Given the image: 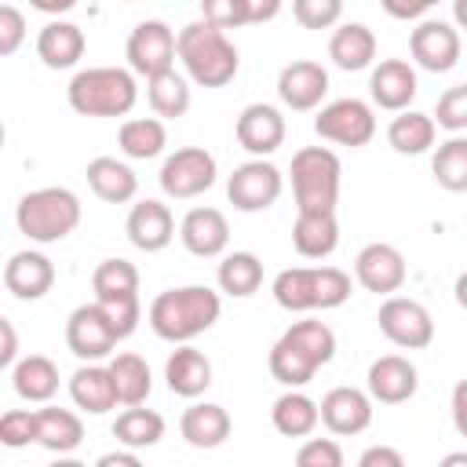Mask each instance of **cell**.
I'll list each match as a JSON object with an SVG mask.
<instances>
[{"label": "cell", "instance_id": "1", "mask_svg": "<svg viewBox=\"0 0 467 467\" xmlns=\"http://www.w3.org/2000/svg\"><path fill=\"white\" fill-rule=\"evenodd\" d=\"M336 354V332L325 321H296L270 347V376L281 387H306L321 365Z\"/></svg>", "mask_w": 467, "mask_h": 467}, {"label": "cell", "instance_id": "2", "mask_svg": "<svg viewBox=\"0 0 467 467\" xmlns=\"http://www.w3.org/2000/svg\"><path fill=\"white\" fill-rule=\"evenodd\" d=\"M219 292H212L208 285L168 288L150 303V328L168 343H190L219 321Z\"/></svg>", "mask_w": 467, "mask_h": 467}, {"label": "cell", "instance_id": "3", "mask_svg": "<svg viewBox=\"0 0 467 467\" xmlns=\"http://www.w3.org/2000/svg\"><path fill=\"white\" fill-rule=\"evenodd\" d=\"M179 62L193 84L226 88L237 77L241 55H237L234 40L226 36V29H219L212 22H190L179 33Z\"/></svg>", "mask_w": 467, "mask_h": 467}, {"label": "cell", "instance_id": "4", "mask_svg": "<svg viewBox=\"0 0 467 467\" xmlns=\"http://www.w3.org/2000/svg\"><path fill=\"white\" fill-rule=\"evenodd\" d=\"M66 99H69L73 113H80V117H124V113H131V106L139 99V84H135L131 69L91 66V69L73 73Z\"/></svg>", "mask_w": 467, "mask_h": 467}, {"label": "cell", "instance_id": "5", "mask_svg": "<svg viewBox=\"0 0 467 467\" xmlns=\"http://www.w3.org/2000/svg\"><path fill=\"white\" fill-rule=\"evenodd\" d=\"M274 299L292 314L332 310L350 299V277L339 266H288L274 277Z\"/></svg>", "mask_w": 467, "mask_h": 467}, {"label": "cell", "instance_id": "6", "mask_svg": "<svg viewBox=\"0 0 467 467\" xmlns=\"http://www.w3.org/2000/svg\"><path fill=\"white\" fill-rule=\"evenodd\" d=\"M18 230L36 244H55L69 237L80 223V197L66 186H40L29 190L15 208Z\"/></svg>", "mask_w": 467, "mask_h": 467}, {"label": "cell", "instance_id": "7", "mask_svg": "<svg viewBox=\"0 0 467 467\" xmlns=\"http://www.w3.org/2000/svg\"><path fill=\"white\" fill-rule=\"evenodd\" d=\"M292 197L299 212H336L339 201V157L328 146H303L292 157Z\"/></svg>", "mask_w": 467, "mask_h": 467}, {"label": "cell", "instance_id": "8", "mask_svg": "<svg viewBox=\"0 0 467 467\" xmlns=\"http://www.w3.org/2000/svg\"><path fill=\"white\" fill-rule=\"evenodd\" d=\"M91 292L95 303H102V310L109 314V321L117 325V336L128 339L142 317L139 306V270L128 259H102L91 274Z\"/></svg>", "mask_w": 467, "mask_h": 467}, {"label": "cell", "instance_id": "9", "mask_svg": "<svg viewBox=\"0 0 467 467\" xmlns=\"http://www.w3.org/2000/svg\"><path fill=\"white\" fill-rule=\"evenodd\" d=\"M124 55H128L131 73H139V77L150 80V77H157V73L175 69V58H179V36L171 33L168 22H161V18H146V22H139V26L131 29Z\"/></svg>", "mask_w": 467, "mask_h": 467}, {"label": "cell", "instance_id": "10", "mask_svg": "<svg viewBox=\"0 0 467 467\" xmlns=\"http://www.w3.org/2000/svg\"><path fill=\"white\" fill-rule=\"evenodd\" d=\"M215 157L204 150V146H182L175 153L164 157L161 164V190L175 201H190V197H201L204 190L215 186Z\"/></svg>", "mask_w": 467, "mask_h": 467}, {"label": "cell", "instance_id": "11", "mask_svg": "<svg viewBox=\"0 0 467 467\" xmlns=\"http://www.w3.org/2000/svg\"><path fill=\"white\" fill-rule=\"evenodd\" d=\"M314 131L325 142L358 150V146H368L372 142V135H376V113L361 99H336V102L321 106V113L314 117Z\"/></svg>", "mask_w": 467, "mask_h": 467}, {"label": "cell", "instance_id": "12", "mask_svg": "<svg viewBox=\"0 0 467 467\" xmlns=\"http://www.w3.org/2000/svg\"><path fill=\"white\" fill-rule=\"evenodd\" d=\"M376 321H379V332L394 347H401V350H423L434 339V317H431V310L423 303L409 299V296H387L379 303Z\"/></svg>", "mask_w": 467, "mask_h": 467}, {"label": "cell", "instance_id": "13", "mask_svg": "<svg viewBox=\"0 0 467 467\" xmlns=\"http://www.w3.org/2000/svg\"><path fill=\"white\" fill-rule=\"evenodd\" d=\"M281 190H285V175L263 157L237 164L226 179V197L237 212H266L281 197Z\"/></svg>", "mask_w": 467, "mask_h": 467}, {"label": "cell", "instance_id": "14", "mask_svg": "<svg viewBox=\"0 0 467 467\" xmlns=\"http://www.w3.org/2000/svg\"><path fill=\"white\" fill-rule=\"evenodd\" d=\"M117 343H120L117 325L109 321L102 303H84V306H77L69 314V321H66V347L80 361H102V358L113 354Z\"/></svg>", "mask_w": 467, "mask_h": 467}, {"label": "cell", "instance_id": "15", "mask_svg": "<svg viewBox=\"0 0 467 467\" xmlns=\"http://www.w3.org/2000/svg\"><path fill=\"white\" fill-rule=\"evenodd\" d=\"M409 51H412L416 66H423L427 73H449L460 62L463 44H460L456 26H449L441 18H423L409 36Z\"/></svg>", "mask_w": 467, "mask_h": 467}, {"label": "cell", "instance_id": "16", "mask_svg": "<svg viewBox=\"0 0 467 467\" xmlns=\"http://www.w3.org/2000/svg\"><path fill=\"white\" fill-rule=\"evenodd\" d=\"M354 277L365 292H376V296H394L401 285H405V255L387 244V241H372L358 252L354 259Z\"/></svg>", "mask_w": 467, "mask_h": 467}, {"label": "cell", "instance_id": "17", "mask_svg": "<svg viewBox=\"0 0 467 467\" xmlns=\"http://www.w3.org/2000/svg\"><path fill=\"white\" fill-rule=\"evenodd\" d=\"M277 95L288 109L296 113H306V109H317L321 99L328 95V69L321 62H310V58H296L288 62L281 73H277Z\"/></svg>", "mask_w": 467, "mask_h": 467}, {"label": "cell", "instance_id": "18", "mask_svg": "<svg viewBox=\"0 0 467 467\" xmlns=\"http://www.w3.org/2000/svg\"><path fill=\"white\" fill-rule=\"evenodd\" d=\"M321 423L336 434V438H350L361 434L372 423V394L358 390V387H332L321 401Z\"/></svg>", "mask_w": 467, "mask_h": 467}, {"label": "cell", "instance_id": "19", "mask_svg": "<svg viewBox=\"0 0 467 467\" xmlns=\"http://www.w3.org/2000/svg\"><path fill=\"white\" fill-rule=\"evenodd\" d=\"M179 237H182V244H186L190 255H197V259H215V255H223L226 244H230V223H226V215H223L219 208L201 204V208H190V212L182 215Z\"/></svg>", "mask_w": 467, "mask_h": 467}, {"label": "cell", "instance_id": "20", "mask_svg": "<svg viewBox=\"0 0 467 467\" xmlns=\"http://www.w3.org/2000/svg\"><path fill=\"white\" fill-rule=\"evenodd\" d=\"M234 131H237L241 150H248L252 157H270L285 142V117L270 102H252L241 109Z\"/></svg>", "mask_w": 467, "mask_h": 467}, {"label": "cell", "instance_id": "21", "mask_svg": "<svg viewBox=\"0 0 467 467\" xmlns=\"http://www.w3.org/2000/svg\"><path fill=\"white\" fill-rule=\"evenodd\" d=\"M368 394H372V401H379V405H401V401H409L412 394H416V387H420V372H416V365L409 361V358H401V354H383V358H376L372 365H368Z\"/></svg>", "mask_w": 467, "mask_h": 467}, {"label": "cell", "instance_id": "22", "mask_svg": "<svg viewBox=\"0 0 467 467\" xmlns=\"http://www.w3.org/2000/svg\"><path fill=\"white\" fill-rule=\"evenodd\" d=\"M124 234H128V241H131L139 252H161V248H168L171 237H175V215H171L168 204L146 197V201L131 204L128 223H124Z\"/></svg>", "mask_w": 467, "mask_h": 467}, {"label": "cell", "instance_id": "23", "mask_svg": "<svg viewBox=\"0 0 467 467\" xmlns=\"http://www.w3.org/2000/svg\"><path fill=\"white\" fill-rule=\"evenodd\" d=\"M420 84H416V69L405 62V58H383L372 77H368V95L379 109H390V113H401L409 109V102L416 99Z\"/></svg>", "mask_w": 467, "mask_h": 467}, {"label": "cell", "instance_id": "24", "mask_svg": "<svg viewBox=\"0 0 467 467\" xmlns=\"http://www.w3.org/2000/svg\"><path fill=\"white\" fill-rule=\"evenodd\" d=\"M55 285V266L44 252H15L4 266V288L15 296V299H40L47 296Z\"/></svg>", "mask_w": 467, "mask_h": 467}, {"label": "cell", "instance_id": "25", "mask_svg": "<svg viewBox=\"0 0 467 467\" xmlns=\"http://www.w3.org/2000/svg\"><path fill=\"white\" fill-rule=\"evenodd\" d=\"M84 29L73 26V22H47L40 33H36V58L47 66V69H73L80 58H84Z\"/></svg>", "mask_w": 467, "mask_h": 467}, {"label": "cell", "instance_id": "26", "mask_svg": "<svg viewBox=\"0 0 467 467\" xmlns=\"http://www.w3.org/2000/svg\"><path fill=\"white\" fill-rule=\"evenodd\" d=\"M164 379H168V390L171 394H179V398H201L212 387V361L204 358V350L182 343L164 361Z\"/></svg>", "mask_w": 467, "mask_h": 467}, {"label": "cell", "instance_id": "27", "mask_svg": "<svg viewBox=\"0 0 467 467\" xmlns=\"http://www.w3.org/2000/svg\"><path fill=\"white\" fill-rule=\"evenodd\" d=\"M234 431V420L223 405L215 401H197L182 412L179 420V434L193 445V449H219Z\"/></svg>", "mask_w": 467, "mask_h": 467}, {"label": "cell", "instance_id": "28", "mask_svg": "<svg viewBox=\"0 0 467 467\" xmlns=\"http://www.w3.org/2000/svg\"><path fill=\"white\" fill-rule=\"evenodd\" d=\"M328 58L339 69H347V73L368 69L372 58H376V33L365 22H343V26H336L332 36H328Z\"/></svg>", "mask_w": 467, "mask_h": 467}, {"label": "cell", "instance_id": "29", "mask_svg": "<svg viewBox=\"0 0 467 467\" xmlns=\"http://www.w3.org/2000/svg\"><path fill=\"white\" fill-rule=\"evenodd\" d=\"M69 398L80 412H91V416H102L117 405V387H113V376H109V365H80L73 376H69Z\"/></svg>", "mask_w": 467, "mask_h": 467}, {"label": "cell", "instance_id": "30", "mask_svg": "<svg viewBox=\"0 0 467 467\" xmlns=\"http://www.w3.org/2000/svg\"><path fill=\"white\" fill-rule=\"evenodd\" d=\"M84 175H88L91 193L99 201H106V204H128L139 193L135 171L124 161H117V157H95V161H88V171Z\"/></svg>", "mask_w": 467, "mask_h": 467}, {"label": "cell", "instance_id": "31", "mask_svg": "<svg viewBox=\"0 0 467 467\" xmlns=\"http://www.w3.org/2000/svg\"><path fill=\"white\" fill-rule=\"evenodd\" d=\"M292 244L303 259H325L339 244V223L336 212H299L292 226Z\"/></svg>", "mask_w": 467, "mask_h": 467}, {"label": "cell", "instance_id": "32", "mask_svg": "<svg viewBox=\"0 0 467 467\" xmlns=\"http://www.w3.org/2000/svg\"><path fill=\"white\" fill-rule=\"evenodd\" d=\"M58 365L47 354H26L11 365V387L26 401H51L58 394Z\"/></svg>", "mask_w": 467, "mask_h": 467}, {"label": "cell", "instance_id": "33", "mask_svg": "<svg viewBox=\"0 0 467 467\" xmlns=\"http://www.w3.org/2000/svg\"><path fill=\"white\" fill-rule=\"evenodd\" d=\"M270 420H274V431L285 434V438H310L314 427L321 423V405L310 394H303L299 387H288L274 401Z\"/></svg>", "mask_w": 467, "mask_h": 467}, {"label": "cell", "instance_id": "34", "mask_svg": "<svg viewBox=\"0 0 467 467\" xmlns=\"http://www.w3.org/2000/svg\"><path fill=\"white\" fill-rule=\"evenodd\" d=\"M434 135H438V124L431 113H420V109H401L390 128H387V142L394 153L401 157H420L434 146Z\"/></svg>", "mask_w": 467, "mask_h": 467}, {"label": "cell", "instance_id": "35", "mask_svg": "<svg viewBox=\"0 0 467 467\" xmlns=\"http://www.w3.org/2000/svg\"><path fill=\"white\" fill-rule=\"evenodd\" d=\"M84 441V423L77 412L69 409H36V445H44L47 452H73Z\"/></svg>", "mask_w": 467, "mask_h": 467}, {"label": "cell", "instance_id": "36", "mask_svg": "<svg viewBox=\"0 0 467 467\" xmlns=\"http://www.w3.org/2000/svg\"><path fill=\"white\" fill-rule=\"evenodd\" d=\"M117 142H120V153L124 157H131V161H153V157L164 153L168 131H164V120H157V117H131V120L120 124Z\"/></svg>", "mask_w": 467, "mask_h": 467}, {"label": "cell", "instance_id": "37", "mask_svg": "<svg viewBox=\"0 0 467 467\" xmlns=\"http://www.w3.org/2000/svg\"><path fill=\"white\" fill-rule=\"evenodd\" d=\"M113 438L124 449H150L164 438V416L142 405H128L117 420H113Z\"/></svg>", "mask_w": 467, "mask_h": 467}, {"label": "cell", "instance_id": "38", "mask_svg": "<svg viewBox=\"0 0 467 467\" xmlns=\"http://www.w3.org/2000/svg\"><path fill=\"white\" fill-rule=\"evenodd\" d=\"M109 376H113V387H117V401L120 405H142L150 398V390H153L150 365L139 354H117V358H109Z\"/></svg>", "mask_w": 467, "mask_h": 467}, {"label": "cell", "instance_id": "39", "mask_svg": "<svg viewBox=\"0 0 467 467\" xmlns=\"http://www.w3.org/2000/svg\"><path fill=\"white\" fill-rule=\"evenodd\" d=\"M215 277H219V288L226 296L244 299V296L259 292V285H263V263H259L255 252H230V255H223Z\"/></svg>", "mask_w": 467, "mask_h": 467}, {"label": "cell", "instance_id": "40", "mask_svg": "<svg viewBox=\"0 0 467 467\" xmlns=\"http://www.w3.org/2000/svg\"><path fill=\"white\" fill-rule=\"evenodd\" d=\"M146 99H150V109L157 117L175 120L190 109V84H186L182 73L168 69V73H157V77L146 80Z\"/></svg>", "mask_w": 467, "mask_h": 467}, {"label": "cell", "instance_id": "41", "mask_svg": "<svg viewBox=\"0 0 467 467\" xmlns=\"http://www.w3.org/2000/svg\"><path fill=\"white\" fill-rule=\"evenodd\" d=\"M431 171H434V179H438L441 190L463 193L467 190V139L463 135L445 139L434 150V157H431Z\"/></svg>", "mask_w": 467, "mask_h": 467}, {"label": "cell", "instance_id": "42", "mask_svg": "<svg viewBox=\"0 0 467 467\" xmlns=\"http://www.w3.org/2000/svg\"><path fill=\"white\" fill-rule=\"evenodd\" d=\"M292 15L303 29H332L343 18V0H292Z\"/></svg>", "mask_w": 467, "mask_h": 467}, {"label": "cell", "instance_id": "43", "mask_svg": "<svg viewBox=\"0 0 467 467\" xmlns=\"http://www.w3.org/2000/svg\"><path fill=\"white\" fill-rule=\"evenodd\" d=\"M29 441H36V412H29V409H7L0 416V445L22 449Z\"/></svg>", "mask_w": 467, "mask_h": 467}, {"label": "cell", "instance_id": "44", "mask_svg": "<svg viewBox=\"0 0 467 467\" xmlns=\"http://www.w3.org/2000/svg\"><path fill=\"white\" fill-rule=\"evenodd\" d=\"M434 124L460 135L467 131V84H456L449 88L441 99H438V109H434Z\"/></svg>", "mask_w": 467, "mask_h": 467}, {"label": "cell", "instance_id": "45", "mask_svg": "<svg viewBox=\"0 0 467 467\" xmlns=\"http://www.w3.org/2000/svg\"><path fill=\"white\" fill-rule=\"evenodd\" d=\"M299 467H343V449L336 438H306L296 452Z\"/></svg>", "mask_w": 467, "mask_h": 467}, {"label": "cell", "instance_id": "46", "mask_svg": "<svg viewBox=\"0 0 467 467\" xmlns=\"http://www.w3.org/2000/svg\"><path fill=\"white\" fill-rule=\"evenodd\" d=\"M201 15H204V22H212L219 29H241V26H248L244 0H201Z\"/></svg>", "mask_w": 467, "mask_h": 467}, {"label": "cell", "instance_id": "47", "mask_svg": "<svg viewBox=\"0 0 467 467\" xmlns=\"http://www.w3.org/2000/svg\"><path fill=\"white\" fill-rule=\"evenodd\" d=\"M26 40V15L15 7V4H4L0 7V55H15Z\"/></svg>", "mask_w": 467, "mask_h": 467}, {"label": "cell", "instance_id": "48", "mask_svg": "<svg viewBox=\"0 0 467 467\" xmlns=\"http://www.w3.org/2000/svg\"><path fill=\"white\" fill-rule=\"evenodd\" d=\"M441 0H379V7L390 15V18H401V22H409V18H423L431 7H438Z\"/></svg>", "mask_w": 467, "mask_h": 467}, {"label": "cell", "instance_id": "49", "mask_svg": "<svg viewBox=\"0 0 467 467\" xmlns=\"http://www.w3.org/2000/svg\"><path fill=\"white\" fill-rule=\"evenodd\" d=\"M358 467H405V456L390 445H368L358 456Z\"/></svg>", "mask_w": 467, "mask_h": 467}, {"label": "cell", "instance_id": "50", "mask_svg": "<svg viewBox=\"0 0 467 467\" xmlns=\"http://www.w3.org/2000/svg\"><path fill=\"white\" fill-rule=\"evenodd\" d=\"M449 409H452V427H456V434L467 438V379H460V383L452 387Z\"/></svg>", "mask_w": 467, "mask_h": 467}, {"label": "cell", "instance_id": "51", "mask_svg": "<svg viewBox=\"0 0 467 467\" xmlns=\"http://www.w3.org/2000/svg\"><path fill=\"white\" fill-rule=\"evenodd\" d=\"M244 7H248V26H263L281 15V0H244Z\"/></svg>", "mask_w": 467, "mask_h": 467}, {"label": "cell", "instance_id": "52", "mask_svg": "<svg viewBox=\"0 0 467 467\" xmlns=\"http://www.w3.org/2000/svg\"><path fill=\"white\" fill-rule=\"evenodd\" d=\"M0 336H4V347H0V365L11 368L18 361V336H15V325L7 317H0Z\"/></svg>", "mask_w": 467, "mask_h": 467}, {"label": "cell", "instance_id": "53", "mask_svg": "<svg viewBox=\"0 0 467 467\" xmlns=\"http://www.w3.org/2000/svg\"><path fill=\"white\" fill-rule=\"evenodd\" d=\"M99 467H139V449H131V452H102L99 456Z\"/></svg>", "mask_w": 467, "mask_h": 467}, {"label": "cell", "instance_id": "54", "mask_svg": "<svg viewBox=\"0 0 467 467\" xmlns=\"http://www.w3.org/2000/svg\"><path fill=\"white\" fill-rule=\"evenodd\" d=\"M80 0H29V7L33 11H40V15H66V11H73Z\"/></svg>", "mask_w": 467, "mask_h": 467}, {"label": "cell", "instance_id": "55", "mask_svg": "<svg viewBox=\"0 0 467 467\" xmlns=\"http://www.w3.org/2000/svg\"><path fill=\"white\" fill-rule=\"evenodd\" d=\"M452 292H456V303H460V310H467V270H463V274L456 277Z\"/></svg>", "mask_w": 467, "mask_h": 467}, {"label": "cell", "instance_id": "56", "mask_svg": "<svg viewBox=\"0 0 467 467\" xmlns=\"http://www.w3.org/2000/svg\"><path fill=\"white\" fill-rule=\"evenodd\" d=\"M452 22L460 29H467V0H452Z\"/></svg>", "mask_w": 467, "mask_h": 467}, {"label": "cell", "instance_id": "57", "mask_svg": "<svg viewBox=\"0 0 467 467\" xmlns=\"http://www.w3.org/2000/svg\"><path fill=\"white\" fill-rule=\"evenodd\" d=\"M460 463L467 467V452H449L445 456V467H460Z\"/></svg>", "mask_w": 467, "mask_h": 467}, {"label": "cell", "instance_id": "58", "mask_svg": "<svg viewBox=\"0 0 467 467\" xmlns=\"http://www.w3.org/2000/svg\"><path fill=\"white\" fill-rule=\"evenodd\" d=\"M128 4H135V0H128Z\"/></svg>", "mask_w": 467, "mask_h": 467}]
</instances>
